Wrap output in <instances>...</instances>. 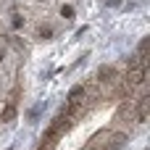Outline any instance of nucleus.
<instances>
[{
  "label": "nucleus",
  "instance_id": "9b49d317",
  "mask_svg": "<svg viewBox=\"0 0 150 150\" xmlns=\"http://www.w3.org/2000/svg\"><path fill=\"white\" fill-rule=\"evenodd\" d=\"M0 61H3V53H0Z\"/></svg>",
  "mask_w": 150,
  "mask_h": 150
},
{
  "label": "nucleus",
  "instance_id": "423d86ee",
  "mask_svg": "<svg viewBox=\"0 0 150 150\" xmlns=\"http://www.w3.org/2000/svg\"><path fill=\"white\" fill-rule=\"evenodd\" d=\"M13 116H16V108H13V105H8V108L3 111V121H11Z\"/></svg>",
  "mask_w": 150,
  "mask_h": 150
},
{
  "label": "nucleus",
  "instance_id": "0eeeda50",
  "mask_svg": "<svg viewBox=\"0 0 150 150\" xmlns=\"http://www.w3.org/2000/svg\"><path fill=\"white\" fill-rule=\"evenodd\" d=\"M61 16H63V18H74V8H71V5H63V8H61Z\"/></svg>",
  "mask_w": 150,
  "mask_h": 150
},
{
  "label": "nucleus",
  "instance_id": "6e6552de",
  "mask_svg": "<svg viewBox=\"0 0 150 150\" xmlns=\"http://www.w3.org/2000/svg\"><path fill=\"white\" fill-rule=\"evenodd\" d=\"M42 108H45V103H40V105H34V108H32V111H29V119H32V121H34V119H37V116H40V111H42Z\"/></svg>",
  "mask_w": 150,
  "mask_h": 150
},
{
  "label": "nucleus",
  "instance_id": "20e7f679",
  "mask_svg": "<svg viewBox=\"0 0 150 150\" xmlns=\"http://www.w3.org/2000/svg\"><path fill=\"white\" fill-rule=\"evenodd\" d=\"M82 95H84V87H74L69 92V103H82Z\"/></svg>",
  "mask_w": 150,
  "mask_h": 150
},
{
  "label": "nucleus",
  "instance_id": "7ed1b4c3",
  "mask_svg": "<svg viewBox=\"0 0 150 150\" xmlns=\"http://www.w3.org/2000/svg\"><path fill=\"white\" fill-rule=\"evenodd\" d=\"M124 142H127V134H113V137H111V145H105L103 150H119Z\"/></svg>",
  "mask_w": 150,
  "mask_h": 150
},
{
  "label": "nucleus",
  "instance_id": "1a4fd4ad",
  "mask_svg": "<svg viewBox=\"0 0 150 150\" xmlns=\"http://www.w3.org/2000/svg\"><path fill=\"white\" fill-rule=\"evenodd\" d=\"M11 24H13V29H21V26H24V18H21V16H13Z\"/></svg>",
  "mask_w": 150,
  "mask_h": 150
},
{
  "label": "nucleus",
  "instance_id": "f257e3e1",
  "mask_svg": "<svg viewBox=\"0 0 150 150\" xmlns=\"http://www.w3.org/2000/svg\"><path fill=\"white\" fill-rule=\"evenodd\" d=\"M148 111H150V98H140V105H137V121H145L148 119Z\"/></svg>",
  "mask_w": 150,
  "mask_h": 150
},
{
  "label": "nucleus",
  "instance_id": "f03ea898",
  "mask_svg": "<svg viewBox=\"0 0 150 150\" xmlns=\"http://www.w3.org/2000/svg\"><path fill=\"white\" fill-rule=\"evenodd\" d=\"M113 76H116V69L113 66H100V71H98V79L100 82H113Z\"/></svg>",
  "mask_w": 150,
  "mask_h": 150
},
{
  "label": "nucleus",
  "instance_id": "39448f33",
  "mask_svg": "<svg viewBox=\"0 0 150 150\" xmlns=\"http://www.w3.org/2000/svg\"><path fill=\"white\" fill-rule=\"evenodd\" d=\"M132 111H134V105H132V103L127 100V103H124V105L119 108V116H121V119H124V116H132Z\"/></svg>",
  "mask_w": 150,
  "mask_h": 150
},
{
  "label": "nucleus",
  "instance_id": "9d476101",
  "mask_svg": "<svg viewBox=\"0 0 150 150\" xmlns=\"http://www.w3.org/2000/svg\"><path fill=\"white\" fill-rule=\"evenodd\" d=\"M50 34H53V29H50V26H42V29H40V37H42V40H47Z\"/></svg>",
  "mask_w": 150,
  "mask_h": 150
},
{
  "label": "nucleus",
  "instance_id": "f8f14e48",
  "mask_svg": "<svg viewBox=\"0 0 150 150\" xmlns=\"http://www.w3.org/2000/svg\"><path fill=\"white\" fill-rule=\"evenodd\" d=\"M0 37H3V34H0Z\"/></svg>",
  "mask_w": 150,
  "mask_h": 150
}]
</instances>
